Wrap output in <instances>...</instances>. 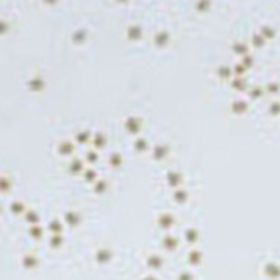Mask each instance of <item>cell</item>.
Wrapping results in <instances>:
<instances>
[{
	"mask_svg": "<svg viewBox=\"0 0 280 280\" xmlns=\"http://www.w3.org/2000/svg\"><path fill=\"white\" fill-rule=\"evenodd\" d=\"M30 88H32L34 91H38V90H41L43 88V80L39 79V77H35L34 80H30Z\"/></svg>",
	"mask_w": 280,
	"mask_h": 280,
	"instance_id": "cell-1",
	"label": "cell"
},
{
	"mask_svg": "<svg viewBox=\"0 0 280 280\" xmlns=\"http://www.w3.org/2000/svg\"><path fill=\"white\" fill-rule=\"evenodd\" d=\"M60 151H62V153H69V151H73V146L67 144V142H64L62 147H60Z\"/></svg>",
	"mask_w": 280,
	"mask_h": 280,
	"instance_id": "cell-2",
	"label": "cell"
},
{
	"mask_svg": "<svg viewBox=\"0 0 280 280\" xmlns=\"http://www.w3.org/2000/svg\"><path fill=\"white\" fill-rule=\"evenodd\" d=\"M136 35H138V28H136V26L129 28V38H136Z\"/></svg>",
	"mask_w": 280,
	"mask_h": 280,
	"instance_id": "cell-3",
	"label": "cell"
}]
</instances>
